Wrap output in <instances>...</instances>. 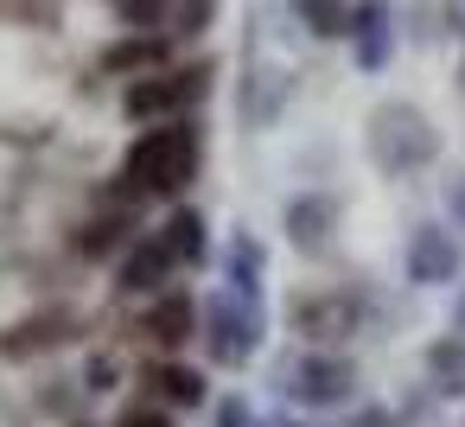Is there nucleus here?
Instances as JSON below:
<instances>
[{"label": "nucleus", "instance_id": "f257e3e1", "mask_svg": "<svg viewBox=\"0 0 465 427\" xmlns=\"http://www.w3.org/2000/svg\"><path fill=\"white\" fill-rule=\"evenodd\" d=\"M192 160H198V141H192V128H147L141 141H134V154H128V192H179L185 179H192Z\"/></svg>", "mask_w": 465, "mask_h": 427}, {"label": "nucleus", "instance_id": "f03ea898", "mask_svg": "<svg viewBox=\"0 0 465 427\" xmlns=\"http://www.w3.org/2000/svg\"><path fill=\"white\" fill-rule=\"evenodd\" d=\"M192 96H204V77H198V71L141 77V84H128V115H134V122H147V115H173V109H185Z\"/></svg>", "mask_w": 465, "mask_h": 427}, {"label": "nucleus", "instance_id": "7ed1b4c3", "mask_svg": "<svg viewBox=\"0 0 465 427\" xmlns=\"http://www.w3.org/2000/svg\"><path fill=\"white\" fill-rule=\"evenodd\" d=\"M192 325H198V319H192V300H179V293H173V300H160V306L147 313V338H153V344H166V351H173V344H185V338H192Z\"/></svg>", "mask_w": 465, "mask_h": 427}, {"label": "nucleus", "instance_id": "20e7f679", "mask_svg": "<svg viewBox=\"0 0 465 427\" xmlns=\"http://www.w3.org/2000/svg\"><path fill=\"white\" fill-rule=\"evenodd\" d=\"M344 382H351V370H344L338 357H306V363H300V395H306V402H338Z\"/></svg>", "mask_w": 465, "mask_h": 427}, {"label": "nucleus", "instance_id": "39448f33", "mask_svg": "<svg viewBox=\"0 0 465 427\" xmlns=\"http://www.w3.org/2000/svg\"><path fill=\"white\" fill-rule=\"evenodd\" d=\"M166 268H173V255H166L160 243H147V249H134V255L122 262V287H128V293H147V287H160Z\"/></svg>", "mask_w": 465, "mask_h": 427}, {"label": "nucleus", "instance_id": "423d86ee", "mask_svg": "<svg viewBox=\"0 0 465 427\" xmlns=\"http://www.w3.org/2000/svg\"><path fill=\"white\" fill-rule=\"evenodd\" d=\"M160 249H166L173 262H192V255L204 249V217H198V211H179V217L166 223V236H160Z\"/></svg>", "mask_w": 465, "mask_h": 427}, {"label": "nucleus", "instance_id": "0eeeda50", "mask_svg": "<svg viewBox=\"0 0 465 427\" xmlns=\"http://www.w3.org/2000/svg\"><path fill=\"white\" fill-rule=\"evenodd\" d=\"M300 325L319 338H338L351 325V300H312V306H300Z\"/></svg>", "mask_w": 465, "mask_h": 427}, {"label": "nucleus", "instance_id": "6e6552de", "mask_svg": "<svg viewBox=\"0 0 465 427\" xmlns=\"http://www.w3.org/2000/svg\"><path fill=\"white\" fill-rule=\"evenodd\" d=\"M115 7H122L134 26H160L173 0H115ZM179 7H185V20H192V14H204V0H179Z\"/></svg>", "mask_w": 465, "mask_h": 427}, {"label": "nucleus", "instance_id": "1a4fd4ad", "mask_svg": "<svg viewBox=\"0 0 465 427\" xmlns=\"http://www.w3.org/2000/svg\"><path fill=\"white\" fill-rule=\"evenodd\" d=\"M147 382H160V395H166V402H198V395H204V382H198L192 370H179V363H166V370H153Z\"/></svg>", "mask_w": 465, "mask_h": 427}, {"label": "nucleus", "instance_id": "9d476101", "mask_svg": "<svg viewBox=\"0 0 465 427\" xmlns=\"http://www.w3.org/2000/svg\"><path fill=\"white\" fill-rule=\"evenodd\" d=\"M414 274H420V281L452 274V255H446V243H440V236H420V243H414Z\"/></svg>", "mask_w": 465, "mask_h": 427}, {"label": "nucleus", "instance_id": "9b49d317", "mask_svg": "<svg viewBox=\"0 0 465 427\" xmlns=\"http://www.w3.org/2000/svg\"><path fill=\"white\" fill-rule=\"evenodd\" d=\"M357 33H363V58L376 65V58H382V7H376V0L363 7V26H357Z\"/></svg>", "mask_w": 465, "mask_h": 427}, {"label": "nucleus", "instance_id": "f8f14e48", "mask_svg": "<svg viewBox=\"0 0 465 427\" xmlns=\"http://www.w3.org/2000/svg\"><path fill=\"white\" fill-rule=\"evenodd\" d=\"M115 236H122V217H96V223L84 230V249L103 255V249H115Z\"/></svg>", "mask_w": 465, "mask_h": 427}, {"label": "nucleus", "instance_id": "ddd939ff", "mask_svg": "<svg viewBox=\"0 0 465 427\" xmlns=\"http://www.w3.org/2000/svg\"><path fill=\"white\" fill-rule=\"evenodd\" d=\"M153 58H160V45H153V39H141V45H115V52H109V65H115V71H128V65H153Z\"/></svg>", "mask_w": 465, "mask_h": 427}, {"label": "nucleus", "instance_id": "4468645a", "mask_svg": "<svg viewBox=\"0 0 465 427\" xmlns=\"http://www.w3.org/2000/svg\"><path fill=\"white\" fill-rule=\"evenodd\" d=\"M433 370H440V376H459L452 389H465V344H440V351H433Z\"/></svg>", "mask_w": 465, "mask_h": 427}, {"label": "nucleus", "instance_id": "2eb2a0df", "mask_svg": "<svg viewBox=\"0 0 465 427\" xmlns=\"http://www.w3.org/2000/svg\"><path fill=\"white\" fill-rule=\"evenodd\" d=\"M122 427H173V421H166L160 408H128V414H122Z\"/></svg>", "mask_w": 465, "mask_h": 427}, {"label": "nucleus", "instance_id": "dca6fc26", "mask_svg": "<svg viewBox=\"0 0 465 427\" xmlns=\"http://www.w3.org/2000/svg\"><path fill=\"white\" fill-rule=\"evenodd\" d=\"M357 427H389V414H382V408H363V414H357Z\"/></svg>", "mask_w": 465, "mask_h": 427}]
</instances>
